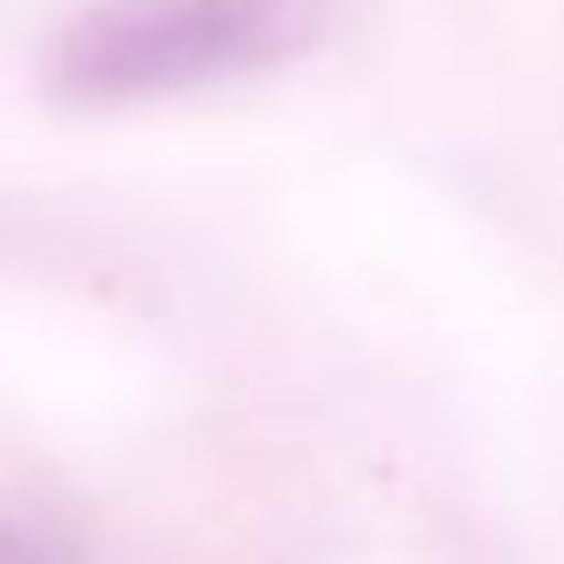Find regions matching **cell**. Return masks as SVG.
<instances>
[{
  "label": "cell",
  "mask_w": 564,
  "mask_h": 564,
  "mask_svg": "<svg viewBox=\"0 0 564 564\" xmlns=\"http://www.w3.org/2000/svg\"><path fill=\"white\" fill-rule=\"evenodd\" d=\"M325 0H94L40 63V86L78 109L171 101L286 70L310 55Z\"/></svg>",
  "instance_id": "1"
}]
</instances>
